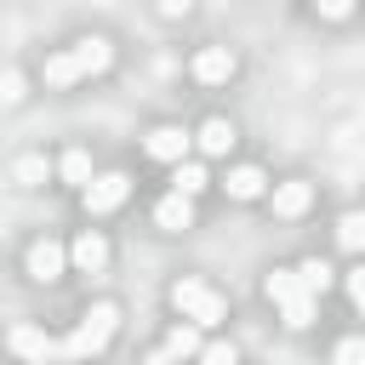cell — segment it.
<instances>
[{"label":"cell","mask_w":365,"mask_h":365,"mask_svg":"<svg viewBox=\"0 0 365 365\" xmlns=\"http://www.w3.org/2000/svg\"><path fill=\"white\" fill-rule=\"evenodd\" d=\"M108 63H114V46H108L103 34H86V40H74L68 51L46 57V86H74V80H86V74H103Z\"/></svg>","instance_id":"obj_1"},{"label":"cell","mask_w":365,"mask_h":365,"mask_svg":"<svg viewBox=\"0 0 365 365\" xmlns=\"http://www.w3.org/2000/svg\"><path fill=\"white\" fill-rule=\"evenodd\" d=\"M114 325H120V308H114V302H91V308L80 314V325L63 336V359H91V354H103L108 336H114Z\"/></svg>","instance_id":"obj_2"},{"label":"cell","mask_w":365,"mask_h":365,"mask_svg":"<svg viewBox=\"0 0 365 365\" xmlns=\"http://www.w3.org/2000/svg\"><path fill=\"white\" fill-rule=\"evenodd\" d=\"M171 308H177L188 325H217V319L228 314V302H222L205 279H177V285H171Z\"/></svg>","instance_id":"obj_3"},{"label":"cell","mask_w":365,"mask_h":365,"mask_svg":"<svg viewBox=\"0 0 365 365\" xmlns=\"http://www.w3.org/2000/svg\"><path fill=\"white\" fill-rule=\"evenodd\" d=\"M268 297L279 302V314H285L291 331H302V325L314 319V297H308V285L297 279V268H274V274H268Z\"/></svg>","instance_id":"obj_4"},{"label":"cell","mask_w":365,"mask_h":365,"mask_svg":"<svg viewBox=\"0 0 365 365\" xmlns=\"http://www.w3.org/2000/svg\"><path fill=\"white\" fill-rule=\"evenodd\" d=\"M11 354H23L29 365H51V359H63V342L40 325H11Z\"/></svg>","instance_id":"obj_5"},{"label":"cell","mask_w":365,"mask_h":365,"mask_svg":"<svg viewBox=\"0 0 365 365\" xmlns=\"http://www.w3.org/2000/svg\"><path fill=\"white\" fill-rule=\"evenodd\" d=\"M125 194H131V177H125V171H103V177L86 188V211H91V217H103V211L125 205Z\"/></svg>","instance_id":"obj_6"},{"label":"cell","mask_w":365,"mask_h":365,"mask_svg":"<svg viewBox=\"0 0 365 365\" xmlns=\"http://www.w3.org/2000/svg\"><path fill=\"white\" fill-rule=\"evenodd\" d=\"M188 143H194V137H188L182 125H154L143 148H148L154 160H165V165H182V160H188Z\"/></svg>","instance_id":"obj_7"},{"label":"cell","mask_w":365,"mask_h":365,"mask_svg":"<svg viewBox=\"0 0 365 365\" xmlns=\"http://www.w3.org/2000/svg\"><path fill=\"white\" fill-rule=\"evenodd\" d=\"M194 80H200V86H222V80H234V51H228V46H205V51L194 57Z\"/></svg>","instance_id":"obj_8"},{"label":"cell","mask_w":365,"mask_h":365,"mask_svg":"<svg viewBox=\"0 0 365 365\" xmlns=\"http://www.w3.org/2000/svg\"><path fill=\"white\" fill-rule=\"evenodd\" d=\"M308 200H314V182H302V177H291V182H279V188L268 194L274 217H302V211H308Z\"/></svg>","instance_id":"obj_9"},{"label":"cell","mask_w":365,"mask_h":365,"mask_svg":"<svg viewBox=\"0 0 365 365\" xmlns=\"http://www.w3.org/2000/svg\"><path fill=\"white\" fill-rule=\"evenodd\" d=\"M68 257H74V268H86V274H103V268H108V240L86 228V234L74 240V251H68Z\"/></svg>","instance_id":"obj_10"},{"label":"cell","mask_w":365,"mask_h":365,"mask_svg":"<svg viewBox=\"0 0 365 365\" xmlns=\"http://www.w3.org/2000/svg\"><path fill=\"white\" fill-rule=\"evenodd\" d=\"M29 274L34 279H63V245L57 240H40V245H29Z\"/></svg>","instance_id":"obj_11"},{"label":"cell","mask_w":365,"mask_h":365,"mask_svg":"<svg viewBox=\"0 0 365 365\" xmlns=\"http://www.w3.org/2000/svg\"><path fill=\"white\" fill-rule=\"evenodd\" d=\"M154 222H160V228H171V234H177V228H188V222H194V200H188V194H165V200L154 205Z\"/></svg>","instance_id":"obj_12"},{"label":"cell","mask_w":365,"mask_h":365,"mask_svg":"<svg viewBox=\"0 0 365 365\" xmlns=\"http://www.w3.org/2000/svg\"><path fill=\"white\" fill-rule=\"evenodd\" d=\"M194 143H200V154H211V160H217V154H228V148H234V125H228V120H205Z\"/></svg>","instance_id":"obj_13"},{"label":"cell","mask_w":365,"mask_h":365,"mask_svg":"<svg viewBox=\"0 0 365 365\" xmlns=\"http://www.w3.org/2000/svg\"><path fill=\"white\" fill-rule=\"evenodd\" d=\"M262 188H268V177H262L257 165H234V171H228V194H234V200H262Z\"/></svg>","instance_id":"obj_14"},{"label":"cell","mask_w":365,"mask_h":365,"mask_svg":"<svg viewBox=\"0 0 365 365\" xmlns=\"http://www.w3.org/2000/svg\"><path fill=\"white\" fill-rule=\"evenodd\" d=\"M57 171H63V182H74V188H91V182H97V177H91V154H86V148H68Z\"/></svg>","instance_id":"obj_15"},{"label":"cell","mask_w":365,"mask_h":365,"mask_svg":"<svg viewBox=\"0 0 365 365\" xmlns=\"http://www.w3.org/2000/svg\"><path fill=\"white\" fill-rule=\"evenodd\" d=\"M297 279L308 285V297H325L336 274H331V262H319V257H308V262H297Z\"/></svg>","instance_id":"obj_16"},{"label":"cell","mask_w":365,"mask_h":365,"mask_svg":"<svg viewBox=\"0 0 365 365\" xmlns=\"http://www.w3.org/2000/svg\"><path fill=\"white\" fill-rule=\"evenodd\" d=\"M11 177H17V188H40V182L51 177V165H46V154H23V160L11 165Z\"/></svg>","instance_id":"obj_17"},{"label":"cell","mask_w":365,"mask_h":365,"mask_svg":"<svg viewBox=\"0 0 365 365\" xmlns=\"http://www.w3.org/2000/svg\"><path fill=\"white\" fill-rule=\"evenodd\" d=\"M171 182H177V188H171V194H188V200H194V194H200V188H211V177H205V165H200V160H182V165H177V177H171Z\"/></svg>","instance_id":"obj_18"},{"label":"cell","mask_w":365,"mask_h":365,"mask_svg":"<svg viewBox=\"0 0 365 365\" xmlns=\"http://www.w3.org/2000/svg\"><path fill=\"white\" fill-rule=\"evenodd\" d=\"M165 348H171L177 359H188V354H205V342H200V325H171Z\"/></svg>","instance_id":"obj_19"},{"label":"cell","mask_w":365,"mask_h":365,"mask_svg":"<svg viewBox=\"0 0 365 365\" xmlns=\"http://www.w3.org/2000/svg\"><path fill=\"white\" fill-rule=\"evenodd\" d=\"M336 245H342V251H365V211H348V217L336 222Z\"/></svg>","instance_id":"obj_20"},{"label":"cell","mask_w":365,"mask_h":365,"mask_svg":"<svg viewBox=\"0 0 365 365\" xmlns=\"http://www.w3.org/2000/svg\"><path fill=\"white\" fill-rule=\"evenodd\" d=\"M336 365H365V336H342L336 342Z\"/></svg>","instance_id":"obj_21"},{"label":"cell","mask_w":365,"mask_h":365,"mask_svg":"<svg viewBox=\"0 0 365 365\" xmlns=\"http://www.w3.org/2000/svg\"><path fill=\"white\" fill-rule=\"evenodd\" d=\"M200 365H240V354H234V342H205Z\"/></svg>","instance_id":"obj_22"},{"label":"cell","mask_w":365,"mask_h":365,"mask_svg":"<svg viewBox=\"0 0 365 365\" xmlns=\"http://www.w3.org/2000/svg\"><path fill=\"white\" fill-rule=\"evenodd\" d=\"M348 297H354V308L365 314V262H359V268L348 274Z\"/></svg>","instance_id":"obj_23"},{"label":"cell","mask_w":365,"mask_h":365,"mask_svg":"<svg viewBox=\"0 0 365 365\" xmlns=\"http://www.w3.org/2000/svg\"><path fill=\"white\" fill-rule=\"evenodd\" d=\"M348 11H354V6H348V0H325V6H319V17H336V23H342V17H348Z\"/></svg>","instance_id":"obj_24"},{"label":"cell","mask_w":365,"mask_h":365,"mask_svg":"<svg viewBox=\"0 0 365 365\" xmlns=\"http://www.w3.org/2000/svg\"><path fill=\"white\" fill-rule=\"evenodd\" d=\"M148 365H177V354H171V348H154V354H148Z\"/></svg>","instance_id":"obj_25"}]
</instances>
